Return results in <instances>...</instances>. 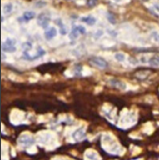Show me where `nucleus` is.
I'll use <instances>...</instances> for the list:
<instances>
[{
  "mask_svg": "<svg viewBox=\"0 0 159 160\" xmlns=\"http://www.w3.org/2000/svg\"><path fill=\"white\" fill-rule=\"evenodd\" d=\"M2 51L5 53H13L16 51V41L14 39H7L2 43Z\"/></svg>",
  "mask_w": 159,
  "mask_h": 160,
  "instance_id": "1",
  "label": "nucleus"
},
{
  "mask_svg": "<svg viewBox=\"0 0 159 160\" xmlns=\"http://www.w3.org/2000/svg\"><path fill=\"white\" fill-rule=\"evenodd\" d=\"M37 23H38V25H39L41 28L46 29V28H48V26H49V23H50V18H49L47 15L43 14V13H42V14H40V15L38 16Z\"/></svg>",
  "mask_w": 159,
  "mask_h": 160,
  "instance_id": "2",
  "label": "nucleus"
},
{
  "mask_svg": "<svg viewBox=\"0 0 159 160\" xmlns=\"http://www.w3.org/2000/svg\"><path fill=\"white\" fill-rule=\"evenodd\" d=\"M91 61L95 65L97 66L98 68H101V69H105L107 67V62L106 59H104L103 58L101 57H92L91 58Z\"/></svg>",
  "mask_w": 159,
  "mask_h": 160,
  "instance_id": "3",
  "label": "nucleus"
},
{
  "mask_svg": "<svg viewBox=\"0 0 159 160\" xmlns=\"http://www.w3.org/2000/svg\"><path fill=\"white\" fill-rule=\"evenodd\" d=\"M109 84L110 86L114 87V88H117L119 90H125L126 89V84L124 82H122V80H119V79H110L109 80Z\"/></svg>",
  "mask_w": 159,
  "mask_h": 160,
  "instance_id": "4",
  "label": "nucleus"
},
{
  "mask_svg": "<svg viewBox=\"0 0 159 160\" xmlns=\"http://www.w3.org/2000/svg\"><path fill=\"white\" fill-rule=\"evenodd\" d=\"M57 34V30L55 27H50L48 28H46L45 32H44V37L46 40L50 41L52 39H54Z\"/></svg>",
  "mask_w": 159,
  "mask_h": 160,
  "instance_id": "5",
  "label": "nucleus"
},
{
  "mask_svg": "<svg viewBox=\"0 0 159 160\" xmlns=\"http://www.w3.org/2000/svg\"><path fill=\"white\" fill-rule=\"evenodd\" d=\"M72 137H73V139L75 141H81L85 138L86 137V134H85V130L82 129V128H79L77 130H75L72 134Z\"/></svg>",
  "mask_w": 159,
  "mask_h": 160,
  "instance_id": "6",
  "label": "nucleus"
},
{
  "mask_svg": "<svg viewBox=\"0 0 159 160\" xmlns=\"http://www.w3.org/2000/svg\"><path fill=\"white\" fill-rule=\"evenodd\" d=\"M18 142L24 146H29L31 145L33 142H34V139L30 137V136H26V135H23L19 138V140Z\"/></svg>",
  "mask_w": 159,
  "mask_h": 160,
  "instance_id": "7",
  "label": "nucleus"
},
{
  "mask_svg": "<svg viewBox=\"0 0 159 160\" xmlns=\"http://www.w3.org/2000/svg\"><path fill=\"white\" fill-rule=\"evenodd\" d=\"M85 159L86 160H100L97 152H95L93 150H88L85 152Z\"/></svg>",
  "mask_w": 159,
  "mask_h": 160,
  "instance_id": "8",
  "label": "nucleus"
},
{
  "mask_svg": "<svg viewBox=\"0 0 159 160\" xmlns=\"http://www.w3.org/2000/svg\"><path fill=\"white\" fill-rule=\"evenodd\" d=\"M148 63H149V65L152 66V67L159 68V56H157V55L152 56V57L148 59Z\"/></svg>",
  "mask_w": 159,
  "mask_h": 160,
  "instance_id": "9",
  "label": "nucleus"
},
{
  "mask_svg": "<svg viewBox=\"0 0 159 160\" xmlns=\"http://www.w3.org/2000/svg\"><path fill=\"white\" fill-rule=\"evenodd\" d=\"M35 17V13L33 12H26L23 16L20 18V21L22 22H28L30 20H32Z\"/></svg>",
  "mask_w": 159,
  "mask_h": 160,
  "instance_id": "10",
  "label": "nucleus"
},
{
  "mask_svg": "<svg viewBox=\"0 0 159 160\" xmlns=\"http://www.w3.org/2000/svg\"><path fill=\"white\" fill-rule=\"evenodd\" d=\"M81 21L84 22V23H86V24L89 25V26H93V25L96 23V19H95L93 16H92V15L82 17V18H81Z\"/></svg>",
  "mask_w": 159,
  "mask_h": 160,
  "instance_id": "11",
  "label": "nucleus"
},
{
  "mask_svg": "<svg viewBox=\"0 0 159 160\" xmlns=\"http://www.w3.org/2000/svg\"><path fill=\"white\" fill-rule=\"evenodd\" d=\"M79 34H80V33H79V31L77 29V27L74 26V27H72V31L70 33V39L71 40H75V39H77V37H78Z\"/></svg>",
  "mask_w": 159,
  "mask_h": 160,
  "instance_id": "12",
  "label": "nucleus"
},
{
  "mask_svg": "<svg viewBox=\"0 0 159 160\" xmlns=\"http://www.w3.org/2000/svg\"><path fill=\"white\" fill-rule=\"evenodd\" d=\"M112 139H113V137H108V136H104V138H103V140H106V141H108L110 144V146H111V143H112ZM116 148H119V145L118 144H114V146H113V148L112 149H109L108 150V152H114L115 151V149Z\"/></svg>",
  "mask_w": 159,
  "mask_h": 160,
  "instance_id": "13",
  "label": "nucleus"
},
{
  "mask_svg": "<svg viewBox=\"0 0 159 160\" xmlns=\"http://www.w3.org/2000/svg\"><path fill=\"white\" fill-rule=\"evenodd\" d=\"M12 10H13V5L12 3H8V4L4 5V7H3V13L9 14L12 12Z\"/></svg>",
  "mask_w": 159,
  "mask_h": 160,
  "instance_id": "14",
  "label": "nucleus"
},
{
  "mask_svg": "<svg viewBox=\"0 0 159 160\" xmlns=\"http://www.w3.org/2000/svg\"><path fill=\"white\" fill-rule=\"evenodd\" d=\"M57 25H58V27H59V32H60L62 35L67 34V28H65V26H64V24L62 23V21H61L60 19H58V20L57 21Z\"/></svg>",
  "mask_w": 159,
  "mask_h": 160,
  "instance_id": "15",
  "label": "nucleus"
},
{
  "mask_svg": "<svg viewBox=\"0 0 159 160\" xmlns=\"http://www.w3.org/2000/svg\"><path fill=\"white\" fill-rule=\"evenodd\" d=\"M114 58L118 62H122V61H124L126 59V57H125V55L123 53H116L114 55Z\"/></svg>",
  "mask_w": 159,
  "mask_h": 160,
  "instance_id": "16",
  "label": "nucleus"
},
{
  "mask_svg": "<svg viewBox=\"0 0 159 160\" xmlns=\"http://www.w3.org/2000/svg\"><path fill=\"white\" fill-rule=\"evenodd\" d=\"M152 39L154 40V42H159V33H157V32H152Z\"/></svg>",
  "mask_w": 159,
  "mask_h": 160,
  "instance_id": "17",
  "label": "nucleus"
},
{
  "mask_svg": "<svg viewBox=\"0 0 159 160\" xmlns=\"http://www.w3.org/2000/svg\"><path fill=\"white\" fill-rule=\"evenodd\" d=\"M76 27H77V29H78V31L80 34H85L86 33V28L84 27H82V26H76Z\"/></svg>",
  "mask_w": 159,
  "mask_h": 160,
  "instance_id": "18",
  "label": "nucleus"
},
{
  "mask_svg": "<svg viewBox=\"0 0 159 160\" xmlns=\"http://www.w3.org/2000/svg\"><path fill=\"white\" fill-rule=\"evenodd\" d=\"M154 9H155V11H156V12H159V6H158V5H154Z\"/></svg>",
  "mask_w": 159,
  "mask_h": 160,
  "instance_id": "19",
  "label": "nucleus"
},
{
  "mask_svg": "<svg viewBox=\"0 0 159 160\" xmlns=\"http://www.w3.org/2000/svg\"><path fill=\"white\" fill-rule=\"evenodd\" d=\"M114 1H116V2H120V1H122V0H114Z\"/></svg>",
  "mask_w": 159,
  "mask_h": 160,
  "instance_id": "20",
  "label": "nucleus"
}]
</instances>
